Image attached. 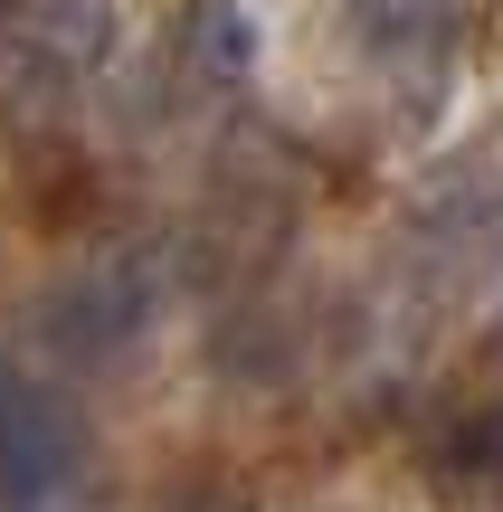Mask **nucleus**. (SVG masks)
<instances>
[{
  "label": "nucleus",
  "mask_w": 503,
  "mask_h": 512,
  "mask_svg": "<svg viewBox=\"0 0 503 512\" xmlns=\"http://www.w3.org/2000/svg\"><path fill=\"white\" fill-rule=\"evenodd\" d=\"M162 313V266L152 256H105V266H76L67 285H48L38 332H48L57 361H114L133 351Z\"/></svg>",
  "instance_id": "nucleus-1"
},
{
  "label": "nucleus",
  "mask_w": 503,
  "mask_h": 512,
  "mask_svg": "<svg viewBox=\"0 0 503 512\" xmlns=\"http://www.w3.org/2000/svg\"><path fill=\"white\" fill-rule=\"evenodd\" d=\"M76 475H86V437H76V418L19 361H0V512L67 503Z\"/></svg>",
  "instance_id": "nucleus-2"
},
{
  "label": "nucleus",
  "mask_w": 503,
  "mask_h": 512,
  "mask_svg": "<svg viewBox=\"0 0 503 512\" xmlns=\"http://www.w3.org/2000/svg\"><path fill=\"white\" fill-rule=\"evenodd\" d=\"M418 456H428V475L456 484V494H494V484H503V332L428 399Z\"/></svg>",
  "instance_id": "nucleus-3"
},
{
  "label": "nucleus",
  "mask_w": 503,
  "mask_h": 512,
  "mask_svg": "<svg viewBox=\"0 0 503 512\" xmlns=\"http://www.w3.org/2000/svg\"><path fill=\"white\" fill-rule=\"evenodd\" d=\"M105 48V0H38L19 19V57H48V67H95Z\"/></svg>",
  "instance_id": "nucleus-5"
},
{
  "label": "nucleus",
  "mask_w": 503,
  "mask_h": 512,
  "mask_svg": "<svg viewBox=\"0 0 503 512\" xmlns=\"http://www.w3.org/2000/svg\"><path fill=\"white\" fill-rule=\"evenodd\" d=\"M352 19H361L380 67H399L409 95L418 86L437 95V76H447V57H456V29H466V0H352Z\"/></svg>",
  "instance_id": "nucleus-4"
},
{
  "label": "nucleus",
  "mask_w": 503,
  "mask_h": 512,
  "mask_svg": "<svg viewBox=\"0 0 503 512\" xmlns=\"http://www.w3.org/2000/svg\"><path fill=\"white\" fill-rule=\"evenodd\" d=\"M181 512H238V503H181Z\"/></svg>",
  "instance_id": "nucleus-6"
}]
</instances>
